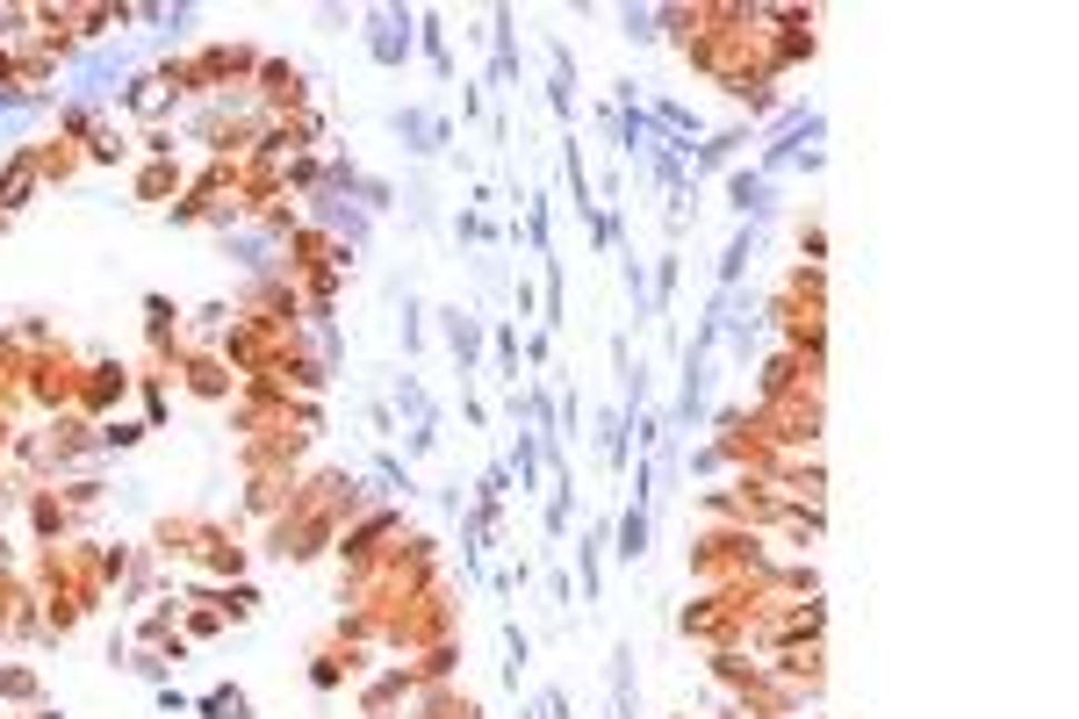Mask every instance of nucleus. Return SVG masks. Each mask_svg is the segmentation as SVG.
Listing matches in <instances>:
<instances>
[{"instance_id": "nucleus-18", "label": "nucleus", "mask_w": 1079, "mask_h": 719, "mask_svg": "<svg viewBox=\"0 0 1079 719\" xmlns=\"http://www.w3.org/2000/svg\"><path fill=\"white\" fill-rule=\"evenodd\" d=\"M799 252H807V267H820V259H828V231H820V223H799Z\"/></svg>"}, {"instance_id": "nucleus-6", "label": "nucleus", "mask_w": 1079, "mask_h": 719, "mask_svg": "<svg viewBox=\"0 0 1079 719\" xmlns=\"http://www.w3.org/2000/svg\"><path fill=\"white\" fill-rule=\"evenodd\" d=\"M439 331H447V353H453V367H461V381L482 367V317H468L461 302H447L439 310Z\"/></svg>"}, {"instance_id": "nucleus-16", "label": "nucleus", "mask_w": 1079, "mask_h": 719, "mask_svg": "<svg viewBox=\"0 0 1079 719\" xmlns=\"http://www.w3.org/2000/svg\"><path fill=\"white\" fill-rule=\"evenodd\" d=\"M619 37H627V43H656L662 37V8H619Z\"/></svg>"}, {"instance_id": "nucleus-11", "label": "nucleus", "mask_w": 1079, "mask_h": 719, "mask_svg": "<svg viewBox=\"0 0 1079 719\" xmlns=\"http://www.w3.org/2000/svg\"><path fill=\"white\" fill-rule=\"evenodd\" d=\"M526 669H533V633H526V626L511 619V626H504V683H511V691H519Z\"/></svg>"}, {"instance_id": "nucleus-12", "label": "nucleus", "mask_w": 1079, "mask_h": 719, "mask_svg": "<svg viewBox=\"0 0 1079 719\" xmlns=\"http://www.w3.org/2000/svg\"><path fill=\"white\" fill-rule=\"evenodd\" d=\"M397 410H403L410 425H432V418H439V403L424 396V381H418V375H397Z\"/></svg>"}, {"instance_id": "nucleus-1", "label": "nucleus", "mask_w": 1079, "mask_h": 719, "mask_svg": "<svg viewBox=\"0 0 1079 719\" xmlns=\"http://www.w3.org/2000/svg\"><path fill=\"white\" fill-rule=\"evenodd\" d=\"M360 43H368V58L382 72H403L410 66V51H418V8H368L360 14Z\"/></svg>"}, {"instance_id": "nucleus-2", "label": "nucleus", "mask_w": 1079, "mask_h": 719, "mask_svg": "<svg viewBox=\"0 0 1079 719\" xmlns=\"http://www.w3.org/2000/svg\"><path fill=\"white\" fill-rule=\"evenodd\" d=\"M720 188H727V209H735V223H756V231H770V223H778L785 188H778V180H763L756 166H735V173H720Z\"/></svg>"}, {"instance_id": "nucleus-4", "label": "nucleus", "mask_w": 1079, "mask_h": 719, "mask_svg": "<svg viewBox=\"0 0 1079 719\" xmlns=\"http://www.w3.org/2000/svg\"><path fill=\"white\" fill-rule=\"evenodd\" d=\"M490 87L519 94V14L511 8H490Z\"/></svg>"}, {"instance_id": "nucleus-17", "label": "nucleus", "mask_w": 1079, "mask_h": 719, "mask_svg": "<svg viewBox=\"0 0 1079 719\" xmlns=\"http://www.w3.org/2000/svg\"><path fill=\"white\" fill-rule=\"evenodd\" d=\"M37 691H43V683H37V669H14V662L0 669V698H37Z\"/></svg>"}, {"instance_id": "nucleus-19", "label": "nucleus", "mask_w": 1079, "mask_h": 719, "mask_svg": "<svg viewBox=\"0 0 1079 719\" xmlns=\"http://www.w3.org/2000/svg\"><path fill=\"white\" fill-rule=\"evenodd\" d=\"M144 151L151 159H173V130H144Z\"/></svg>"}, {"instance_id": "nucleus-8", "label": "nucleus", "mask_w": 1079, "mask_h": 719, "mask_svg": "<svg viewBox=\"0 0 1079 719\" xmlns=\"http://www.w3.org/2000/svg\"><path fill=\"white\" fill-rule=\"evenodd\" d=\"M605 547H612V518H590V526H583V547H576V576H583V598L590 605L605 598Z\"/></svg>"}, {"instance_id": "nucleus-5", "label": "nucleus", "mask_w": 1079, "mask_h": 719, "mask_svg": "<svg viewBox=\"0 0 1079 719\" xmlns=\"http://www.w3.org/2000/svg\"><path fill=\"white\" fill-rule=\"evenodd\" d=\"M123 389H130V367L123 360H94V367H80V396H72V403H80L87 418H109V410L123 403Z\"/></svg>"}, {"instance_id": "nucleus-3", "label": "nucleus", "mask_w": 1079, "mask_h": 719, "mask_svg": "<svg viewBox=\"0 0 1079 719\" xmlns=\"http://www.w3.org/2000/svg\"><path fill=\"white\" fill-rule=\"evenodd\" d=\"M389 130H397L403 151H418V159H439V151L453 144V116L447 109H397V116H389Z\"/></svg>"}, {"instance_id": "nucleus-14", "label": "nucleus", "mask_w": 1079, "mask_h": 719, "mask_svg": "<svg viewBox=\"0 0 1079 719\" xmlns=\"http://www.w3.org/2000/svg\"><path fill=\"white\" fill-rule=\"evenodd\" d=\"M188 389L194 396H231V367H223V360H188Z\"/></svg>"}, {"instance_id": "nucleus-7", "label": "nucleus", "mask_w": 1079, "mask_h": 719, "mask_svg": "<svg viewBox=\"0 0 1079 719\" xmlns=\"http://www.w3.org/2000/svg\"><path fill=\"white\" fill-rule=\"evenodd\" d=\"M763 252V231L756 223H735L727 231V244H720V267H712V288H741L749 281V259Z\"/></svg>"}, {"instance_id": "nucleus-10", "label": "nucleus", "mask_w": 1079, "mask_h": 719, "mask_svg": "<svg viewBox=\"0 0 1079 719\" xmlns=\"http://www.w3.org/2000/svg\"><path fill=\"white\" fill-rule=\"evenodd\" d=\"M418 43H424V58H432V80L453 87V51H447V29H439V14H418Z\"/></svg>"}, {"instance_id": "nucleus-9", "label": "nucleus", "mask_w": 1079, "mask_h": 719, "mask_svg": "<svg viewBox=\"0 0 1079 719\" xmlns=\"http://www.w3.org/2000/svg\"><path fill=\"white\" fill-rule=\"evenodd\" d=\"M605 683H612V719H641V677H633V640H612V669H605Z\"/></svg>"}, {"instance_id": "nucleus-13", "label": "nucleus", "mask_w": 1079, "mask_h": 719, "mask_svg": "<svg viewBox=\"0 0 1079 719\" xmlns=\"http://www.w3.org/2000/svg\"><path fill=\"white\" fill-rule=\"evenodd\" d=\"M194 712H202V719H252V698L238 691V683H217V691H209Z\"/></svg>"}, {"instance_id": "nucleus-15", "label": "nucleus", "mask_w": 1079, "mask_h": 719, "mask_svg": "<svg viewBox=\"0 0 1079 719\" xmlns=\"http://www.w3.org/2000/svg\"><path fill=\"white\" fill-rule=\"evenodd\" d=\"M173 188H180V166L173 159H151L144 173H137V194H144V202H166Z\"/></svg>"}]
</instances>
